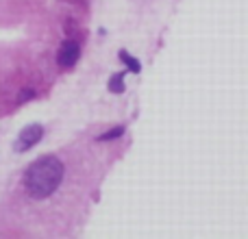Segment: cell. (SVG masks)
Wrapping results in <instances>:
<instances>
[{
  "instance_id": "obj_4",
  "label": "cell",
  "mask_w": 248,
  "mask_h": 239,
  "mask_svg": "<svg viewBox=\"0 0 248 239\" xmlns=\"http://www.w3.org/2000/svg\"><path fill=\"white\" fill-rule=\"evenodd\" d=\"M118 57H120V61H124V65L128 68V72H133V74H140V72H141V63L131 55V52H126V50L122 48V50L118 52Z\"/></svg>"
},
{
  "instance_id": "obj_2",
  "label": "cell",
  "mask_w": 248,
  "mask_h": 239,
  "mask_svg": "<svg viewBox=\"0 0 248 239\" xmlns=\"http://www.w3.org/2000/svg\"><path fill=\"white\" fill-rule=\"evenodd\" d=\"M44 137V126L42 124H29V126L22 128V133L17 135L16 144H13V150L16 152H26L33 146H37Z\"/></svg>"
},
{
  "instance_id": "obj_6",
  "label": "cell",
  "mask_w": 248,
  "mask_h": 239,
  "mask_svg": "<svg viewBox=\"0 0 248 239\" xmlns=\"http://www.w3.org/2000/svg\"><path fill=\"white\" fill-rule=\"evenodd\" d=\"M124 133H126V128H124V126H116V128H111V131H107L105 135L96 137V141H111V139H118V137H122Z\"/></svg>"
},
{
  "instance_id": "obj_3",
  "label": "cell",
  "mask_w": 248,
  "mask_h": 239,
  "mask_svg": "<svg viewBox=\"0 0 248 239\" xmlns=\"http://www.w3.org/2000/svg\"><path fill=\"white\" fill-rule=\"evenodd\" d=\"M78 59H81V46H78L77 42L68 39V42L61 44L59 52H57V63H59L61 68H72Z\"/></svg>"
},
{
  "instance_id": "obj_7",
  "label": "cell",
  "mask_w": 248,
  "mask_h": 239,
  "mask_svg": "<svg viewBox=\"0 0 248 239\" xmlns=\"http://www.w3.org/2000/svg\"><path fill=\"white\" fill-rule=\"evenodd\" d=\"M29 96H35V91H31V90L22 91V94H20V103H24V100H29Z\"/></svg>"
},
{
  "instance_id": "obj_1",
  "label": "cell",
  "mask_w": 248,
  "mask_h": 239,
  "mask_svg": "<svg viewBox=\"0 0 248 239\" xmlns=\"http://www.w3.org/2000/svg\"><path fill=\"white\" fill-rule=\"evenodd\" d=\"M65 167L55 154H44L35 159L24 172V189L33 200H46L59 189Z\"/></svg>"
},
{
  "instance_id": "obj_5",
  "label": "cell",
  "mask_w": 248,
  "mask_h": 239,
  "mask_svg": "<svg viewBox=\"0 0 248 239\" xmlns=\"http://www.w3.org/2000/svg\"><path fill=\"white\" fill-rule=\"evenodd\" d=\"M124 78H126V72H118L111 76V81H109V91L111 94H124V90H126V83H124Z\"/></svg>"
}]
</instances>
